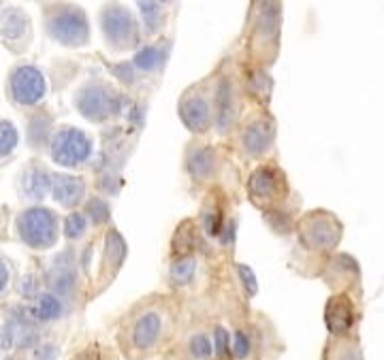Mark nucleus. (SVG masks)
I'll return each instance as SVG.
<instances>
[{
  "mask_svg": "<svg viewBox=\"0 0 384 360\" xmlns=\"http://www.w3.org/2000/svg\"><path fill=\"white\" fill-rule=\"evenodd\" d=\"M271 139H274V126L271 122H252L248 128H246V134H244V145L250 154H263L267 152V147L271 145Z\"/></svg>",
  "mask_w": 384,
  "mask_h": 360,
  "instance_id": "14",
  "label": "nucleus"
},
{
  "mask_svg": "<svg viewBox=\"0 0 384 360\" xmlns=\"http://www.w3.org/2000/svg\"><path fill=\"white\" fill-rule=\"evenodd\" d=\"M141 13H143V21L150 30L156 28V21L162 15V4L158 2H141Z\"/></svg>",
  "mask_w": 384,
  "mask_h": 360,
  "instance_id": "24",
  "label": "nucleus"
},
{
  "mask_svg": "<svg viewBox=\"0 0 384 360\" xmlns=\"http://www.w3.org/2000/svg\"><path fill=\"white\" fill-rule=\"evenodd\" d=\"M188 354L194 360H209L214 354V346L205 333H194L188 339Z\"/></svg>",
  "mask_w": 384,
  "mask_h": 360,
  "instance_id": "19",
  "label": "nucleus"
},
{
  "mask_svg": "<svg viewBox=\"0 0 384 360\" xmlns=\"http://www.w3.org/2000/svg\"><path fill=\"white\" fill-rule=\"evenodd\" d=\"M301 237L308 245L318 248V250H327V248H333L338 243L340 224L327 213H316V216H310L301 224Z\"/></svg>",
  "mask_w": 384,
  "mask_h": 360,
  "instance_id": "8",
  "label": "nucleus"
},
{
  "mask_svg": "<svg viewBox=\"0 0 384 360\" xmlns=\"http://www.w3.org/2000/svg\"><path fill=\"white\" fill-rule=\"evenodd\" d=\"M62 303H60V299L58 297H53V295H49V292H45V295H41L38 299H36V307H34V314H36V318L38 320H43V322H51V320H58L60 316H62Z\"/></svg>",
  "mask_w": 384,
  "mask_h": 360,
  "instance_id": "17",
  "label": "nucleus"
},
{
  "mask_svg": "<svg viewBox=\"0 0 384 360\" xmlns=\"http://www.w3.org/2000/svg\"><path fill=\"white\" fill-rule=\"evenodd\" d=\"M85 228H88V222H85V218H83L81 213H77V211H73V213L66 218V222H64V235H66V239H71V241L79 239V237L85 233Z\"/></svg>",
  "mask_w": 384,
  "mask_h": 360,
  "instance_id": "23",
  "label": "nucleus"
},
{
  "mask_svg": "<svg viewBox=\"0 0 384 360\" xmlns=\"http://www.w3.org/2000/svg\"><path fill=\"white\" fill-rule=\"evenodd\" d=\"M327 327L333 335H346L355 324V309L346 297H336L327 305Z\"/></svg>",
  "mask_w": 384,
  "mask_h": 360,
  "instance_id": "11",
  "label": "nucleus"
},
{
  "mask_svg": "<svg viewBox=\"0 0 384 360\" xmlns=\"http://www.w3.org/2000/svg\"><path fill=\"white\" fill-rule=\"evenodd\" d=\"M6 339H9L11 346L26 348V346H30V344L36 339V335H34L30 322H26V320H21V318H13V320L9 322V327H6Z\"/></svg>",
  "mask_w": 384,
  "mask_h": 360,
  "instance_id": "16",
  "label": "nucleus"
},
{
  "mask_svg": "<svg viewBox=\"0 0 384 360\" xmlns=\"http://www.w3.org/2000/svg\"><path fill=\"white\" fill-rule=\"evenodd\" d=\"M103 32L118 49H128L137 43V21L130 11L122 6H109L103 11Z\"/></svg>",
  "mask_w": 384,
  "mask_h": 360,
  "instance_id": "5",
  "label": "nucleus"
},
{
  "mask_svg": "<svg viewBox=\"0 0 384 360\" xmlns=\"http://www.w3.org/2000/svg\"><path fill=\"white\" fill-rule=\"evenodd\" d=\"M169 335V318L158 307H147L135 314L124 327L122 350L130 359H147L160 350Z\"/></svg>",
  "mask_w": 384,
  "mask_h": 360,
  "instance_id": "1",
  "label": "nucleus"
},
{
  "mask_svg": "<svg viewBox=\"0 0 384 360\" xmlns=\"http://www.w3.org/2000/svg\"><path fill=\"white\" fill-rule=\"evenodd\" d=\"M92 154L90 137L73 126H64L51 139V158L62 166H79Z\"/></svg>",
  "mask_w": 384,
  "mask_h": 360,
  "instance_id": "3",
  "label": "nucleus"
},
{
  "mask_svg": "<svg viewBox=\"0 0 384 360\" xmlns=\"http://www.w3.org/2000/svg\"><path fill=\"white\" fill-rule=\"evenodd\" d=\"M194 267H197V263H194V258H190V256L177 260V263L171 267V277H173V282H175V284H186V282H190L192 275H194Z\"/></svg>",
  "mask_w": 384,
  "mask_h": 360,
  "instance_id": "21",
  "label": "nucleus"
},
{
  "mask_svg": "<svg viewBox=\"0 0 384 360\" xmlns=\"http://www.w3.org/2000/svg\"><path fill=\"white\" fill-rule=\"evenodd\" d=\"M190 171L194 173V177L199 179H205V177H212L214 171H216V158L209 149H199L192 154L190 158Z\"/></svg>",
  "mask_w": 384,
  "mask_h": 360,
  "instance_id": "18",
  "label": "nucleus"
},
{
  "mask_svg": "<svg viewBox=\"0 0 384 360\" xmlns=\"http://www.w3.org/2000/svg\"><path fill=\"white\" fill-rule=\"evenodd\" d=\"M77 109L83 113V117L103 122L118 109V98L111 88L92 83L81 88V92L77 94Z\"/></svg>",
  "mask_w": 384,
  "mask_h": 360,
  "instance_id": "6",
  "label": "nucleus"
},
{
  "mask_svg": "<svg viewBox=\"0 0 384 360\" xmlns=\"http://www.w3.org/2000/svg\"><path fill=\"white\" fill-rule=\"evenodd\" d=\"M47 30L58 43L68 45V47H79L90 36L88 19H85L83 11L77 9V6L58 9L47 21Z\"/></svg>",
  "mask_w": 384,
  "mask_h": 360,
  "instance_id": "4",
  "label": "nucleus"
},
{
  "mask_svg": "<svg viewBox=\"0 0 384 360\" xmlns=\"http://www.w3.org/2000/svg\"><path fill=\"white\" fill-rule=\"evenodd\" d=\"M160 51L156 49V47H143L139 53H137V58H135V64H137V68H141V70H156L158 66H160Z\"/></svg>",
  "mask_w": 384,
  "mask_h": 360,
  "instance_id": "22",
  "label": "nucleus"
},
{
  "mask_svg": "<svg viewBox=\"0 0 384 360\" xmlns=\"http://www.w3.org/2000/svg\"><path fill=\"white\" fill-rule=\"evenodd\" d=\"M19 237L34 250H47L58 239V218L45 207L26 209L17 220Z\"/></svg>",
  "mask_w": 384,
  "mask_h": 360,
  "instance_id": "2",
  "label": "nucleus"
},
{
  "mask_svg": "<svg viewBox=\"0 0 384 360\" xmlns=\"http://www.w3.org/2000/svg\"><path fill=\"white\" fill-rule=\"evenodd\" d=\"M239 273H242V280L248 284V292L254 295V292H256V280H254V273H252L248 267H244V265L239 267Z\"/></svg>",
  "mask_w": 384,
  "mask_h": 360,
  "instance_id": "28",
  "label": "nucleus"
},
{
  "mask_svg": "<svg viewBox=\"0 0 384 360\" xmlns=\"http://www.w3.org/2000/svg\"><path fill=\"white\" fill-rule=\"evenodd\" d=\"M11 96L17 105H36L45 96V77L34 66H19L11 75Z\"/></svg>",
  "mask_w": 384,
  "mask_h": 360,
  "instance_id": "7",
  "label": "nucleus"
},
{
  "mask_svg": "<svg viewBox=\"0 0 384 360\" xmlns=\"http://www.w3.org/2000/svg\"><path fill=\"white\" fill-rule=\"evenodd\" d=\"M51 192L53 198L62 205V207H77L83 198L85 192V184L83 179H79L77 175H64L58 173L51 179Z\"/></svg>",
  "mask_w": 384,
  "mask_h": 360,
  "instance_id": "10",
  "label": "nucleus"
},
{
  "mask_svg": "<svg viewBox=\"0 0 384 360\" xmlns=\"http://www.w3.org/2000/svg\"><path fill=\"white\" fill-rule=\"evenodd\" d=\"M180 115L182 120L186 122V126L194 132H203L209 128V105L203 96L194 94V96H188L184 102H182V109H180Z\"/></svg>",
  "mask_w": 384,
  "mask_h": 360,
  "instance_id": "12",
  "label": "nucleus"
},
{
  "mask_svg": "<svg viewBox=\"0 0 384 360\" xmlns=\"http://www.w3.org/2000/svg\"><path fill=\"white\" fill-rule=\"evenodd\" d=\"M56 348L51 344H45V346H38L36 350V359L38 360H56Z\"/></svg>",
  "mask_w": 384,
  "mask_h": 360,
  "instance_id": "29",
  "label": "nucleus"
},
{
  "mask_svg": "<svg viewBox=\"0 0 384 360\" xmlns=\"http://www.w3.org/2000/svg\"><path fill=\"white\" fill-rule=\"evenodd\" d=\"M9 360H13V359H9Z\"/></svg>",
  "mask_w": 384,
  "mask_h": 360,
  "instance_id": "31",
  "label": "nucleus"
},
{
  "mask_svg": "<svg viewBox=\"0 0 384 360\" xmlns=\"http://www.w3.org/2000/svg\"><path fill=\"white\" fill-rule=\"evenodd\" d=\"M28 34V17L19 9H9L2 15V38L13 43Z\"/></svg>",
  "mask_w": 384,
  "mask_h": 360,
  "instance_id": "15",
  "label": "nucleus"
},
{
  "mask_svg": "<svg viewBox=\"0 0 384 360\" xmlns=\"http://www.w3.org/2000/svg\"><path fill=\"white\" fill-rule=\"evenodd\" d=\"M250 350H252L250 337H248L244 331H239V333L235 335V339H233V354H235V359H248V356H250Z\"/></svg>",
  "mask_w": 384,
  "mask_h": 360,
  "instance_id": "25",
  "label": "nucleus"
},
{
  "mask_svg": "<svg viewBox=\"0 0 384 360\" xmlns=\"http://www.w3.org/2000/svg\"><path fill=\"white\" fill-rule=\"evenodd\" d=\"M6 282H9V269H6V265L0 260V292L4 290Z\"/></svg>",
  "mask_w": 384,
  "mask_h": 360,
  "instance_id": "30",
  "label": "nucleus"
},
{
  "mask_svg": "<svg viewBox=\"0 0 384 360\" xmlns=\"http://www.w3.org/2000/svg\"><path fill=\"white\" fill-rule=\"evenodd\" d=\"M49 188H51V177H49V173H47L43 166L34 164V166H30V169L24 171L21 190H24V194H26L28 198L41 201V198L49 192Z\"/></svg>",
  "mask_w": 384,
  "mask_h": 360,
  "instance_id": "13",
  "label": "nucleus"
},
{
  "mask_svg": "<svg viewBox=\"0 0 384 360\" xmlns=\"http://www.w3.org/2000/svg\"><path fill=\"white\" fill-rule=\"evenodd\" d=\"M280 190H284V181H282V175L271 171V169H261L252 175L250 179V192L252 196L267 205V203H274L278 201L280 196Z\"/></svg>",
  "mask_w": 384,
  "mask_h": 360,
  "instance_id": "9",
  "label": "nucleus"
},
{
  "mask_svg": "<svg viewBox=\"0 0 384 360\" xmlns=\"http://www.w3.org/2000/svg\"><path fill=\"white\" fill-rule=\"evenodd\" d=\"M331 360H363V356H361L359 348H355V346H344V348H340L338 352H333Z\"/></svg>",
  "mask_w": 384,
  "mask_h": 360,
  "instance_id": "26",
  "label": "nucleus"
},
{
  "mask_svg": "<svg viewBox=\"0 0 384 360\" xmlns=\"http://www.w3.org/2000/svg\"><path fill=\"white\" fill-rule=\"evenodd\" d=\"M214 337H216V352H218V356L222 359L224 352H227V348H229V333H227L222 327H218L216 333H214Z\"/></svg>",
  "mask_w": 384,
  "mask_h": 360,
  "instance_id": "27",
  "label": "nucleus"
},
{
  "mask_svg": "<svg viewBox=\"0 0 384 360\" xmlns=\"http://www.w3.org/2000/svg\"><path fill=\"white\" fill-rule=\"evenodd\" d=\"M17 130L11 122H0V158L9 156L17 147Z\"/></svg>",
  "mask_w": 384,
  "mask_h": 360,
  "instance_id": "20",
  "label": "nucleus"
}]
</instances>
